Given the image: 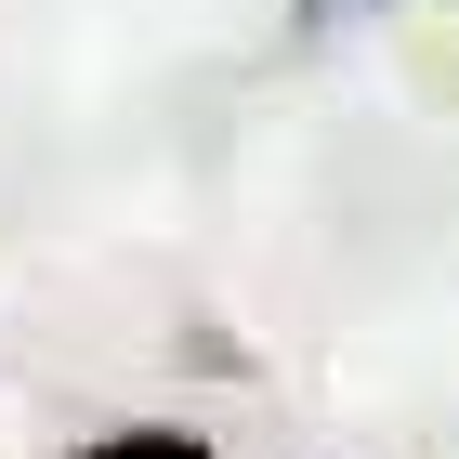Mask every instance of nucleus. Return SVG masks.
<instances>
[{
	"instance_id": "nucleus-1",
	"label": "nucleus",
	"mask_w": 459,
	"mask_h": 459,
	"mask_svg": "<svg viewBox=\"0 0 459 459\" xmlns=\"http://www.w3.org/2000/svg\"><path fill=\"white\" fill-rule=\"evenodd\" d=\"M79 459H211V446H197V433H92Z\"/></svg>"
}]
</instances>
